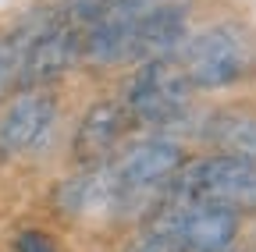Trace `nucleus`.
<instances>
[{
	"instance_id": "4",
	"label": "nucleus",
	"mask_w": 256,
	"mask_h": 252,
	"mask_svg": "<svg viewBox=\"0 0 256 252\" xmlns=\"http://www.w3.org/2000/svg\"><path fill=\"white\" fill-rule=\"evenodd\" d=\"M188 100H192V85L174 60H146L128 85L124 110L139 124L164 128L188 110Z\"/></svg>"
},
{
	"instance_id": "8",
	"label": "nucleus",
	"mask_w": 256,
	"mask_h": 252,
	"mask_svg": "<svg viewBox=\"0 0 256 252\" xmlns=\"http://www.w3.org/2000/svg\"><path fill=\"white\" fill-rule=\"evenodd\" d=\"M128 110L124 103L118 100H100V103H92L78 124V132H75V156L86 164H96V160H104V156L118 146V139L124 135L128 128Z\"/></svg>"
},
{
	"instance_id": "5",
	"label": "nucleus",
	"mask_w": 256,
	"mask_h": 252,
	"mask_svg": "<svg viewBox=\"0 0 256 252\" xmlns=\"http://www.w3.org/2000/svg\"><path fill=\"white\" fill-rule=\"evenodd\" d=\"M160 231H168L182 252H228L238 238V213L214 203L178 199L160 220Z\"/></svg>"
},
{
	"instance_id": "9",
	"label": "nucleus",
	"mask_w": 256,
	"mask_h": 252,
	"mask_svg": "<svg viewBox=\"0 0 256 252\" xmlns=\"http://www.w3.org/2000/svg\"><path fill=\"white\" fill-rule=\"evenodd\" d=\"M203 139L220 156H235V160L256 164V110H246V107L217 110L214 117H206Z\"/></svg>"
},
{
	"instance_id": "13",
	"label": "nucleus",
	"mask_w": 256,
	"mask_h": 252,
	"mask_svg": "<svg viewBox=\"0 0 256 252\" xmlns=\"http://www.w3.org/2000/svg\"><path fill=\"white\" fill-rule=\"evenodd\" d=\"M18 75V50L11 39H0V96L11 85V78Z\"/></svg>"
},
{
	"instance_id": "15",
	"label": "nucleus",
	"mask_w": 256,
	"mask_h": 252,
	"mask_svg": "<svg viewBox=\"0 0 256 252\" xmlns=\"http://www.w3.org/2000/svg\"><path fill=\"white\" fill-rule=\"evenodd\" d=\"M14 249H18V252H57L54 238L43 235V231H25V235L14 242Z\"/></svg>"
},
{
	"instance_id": "3",
	"label": "nucleus",
	"mask_w": 256,
	"mask_h": 252,
	"mask_svg": "<svg viewBox=\"0 0 256 252\" xmlns=\"http://www.w3.org/2000/svg\"><path fill=\"white\" fill-rule=\"evenodd\" d=\"M182 199L196 203H214L235 213H252L256 210V164L252 160H235V156H203L188 164L178 181Z\"/></svg>"
},
{
	"instance_id": "1",
	"label": "nucleus",
	"mask_w": 256,
	"mask_h": 252,
	"mask_svg": "<svg viewBox=\"0 0 256 252\" xmlns=\"http://www.w3.org/2000/svg\"><path fill=\"white\" fill-rule=\"evenodd\" d=\"M185 78L192 89H224L256 71V39L246 25L220 21L185 43Z\"/></svg>"
},
{
	"instance_id": "11",
	"label": "nucleus",
	"mask_w": 256,
	"mask_h": 252,
	"mask_svg": "<svg viewBox=\"0 0 256 252\" xmlns=\"http://www.w3.org/2000/svg\"><path fill=\"white\" fill-rule=\"evenodd\" d=\"M171 7H188V0H114L110 11L121 14L124 21H139V18H150L156 11H171Z\"/></svg>"
},
{
	"instance_id": "7",
	"label": "nucleus",
	"mask_w": 256,
	"mask_h": 252,
	"mask_svg": "<svg viewBox=\"0 0 256 252\" xmlns=\"http://www.w3.org/2000/svg\"><path fill=\"white\" fill-rule=\"evenodd\" d=\"M57 117V103L46 92H22V96L0 117V156H18L25 149H36Z\"/></svg>"
},
{
	"instance_id": "16",
	"label": "nucleus",
	"mask_w": 256,
	"mask_h": 252,
	"mask_svg": "<svg viewBox=\"0 0 256 252\" xmlns=\"http://www.w3.org/2000/svg\"><path fill=\"white\" fill-rule=\"evenodd\" d=\"M228 252H232V249H228Z\"/></svg>"
},
{
	"instance_id": "2",
	"label": "nucleus",
	"mask_w": 256,
	"mask_h": 252,
	"mask_svg": "<svg viewBox=\"0 0 256 252\" xmlns=\"http://www.w3.org/2000/svg\"><path fill=\"white\" fill-rule=\"evenodd\" d=\"M18 50V78L22 85H43L72 71L82 57V36L78 28L68 25L64 18H36L25 25L18 39H11Z\"/></svg>"
},
{
	"instance_id": "10",
	"label": "nucleus",
	"mask_w": 256,
	"mask_h": 252,
	"mask_svg": "<svg viewBox=\"0 0 256 252\" xmlns=\"http://www.w3.org/2000/svg\"><path fill=\"white\" fill-rule=\"evenodd\" d=\"M118 196H121V188H118L114 174L96 171V174H86V178L64 181L54 199H57V210H64V213H89V210L110 206Z\"/></svg>"
},
{
	"instance_id": "14",
	"label": "nucleus",
	"mask_w": 256,
	"mask_h": 252,
	"mask_svg": "<svg viewBox=\"0 0 256 252\" xmlns=\"http://www.w3.org/2000/svg\"><path fill=\"white\" fill-rule=\"evenodd\" d=\"M132 252H182V245L168 235V231H150V235H142L139 238V245L132 249Z\"/></svg>"
},
{
	"instance_id": "6",
	"label": "nucleus",
	"mask_w": 256,
	"mask_h": 252,
	"mask_svg": "<svg viewBox=\"0 0 256 252\" xmlns=\"http://www.w3.org/2000/svg\"><path fill=\"white\" fill-rule=\"evenodd\" d=\"M185 167V149L171 139H150L132 146L114 167V181L121 192H142V188L164 185Z\"/></svg>"
},
{
	"instance_id": "12",
	"label": "nucleus",
	"mask_w": 256,
	"mask_h": 252,
	"mask_svg": "<svg viewBox=\"0 0 256 252\" xmlns=\"http://www.w3.org/2000/svg\"><path fill=\"white\" fill-rule=\"evenodd\" d=\"M110 4H114V0H64V21H100L107 11H110Z\"/></svg>"
}]
</instances>
